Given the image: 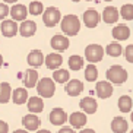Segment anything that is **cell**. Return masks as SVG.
<instances>
[{
    "mask_svg": "<svg viewBox=\"0 0 133 133\" xmlns=\"http://www.w3.org/2000/svg\"><path fill=\"white\" fill-rule=\"evenodd\" d=\"M81 29V21L76 15H66L62 19V31L69 37L76 35Z\"/></svg>",
    "mask_w": 133,
    "mask_h": 133,
    "instance_id": "obj_1",
    "label": "cell"
},
{
    "mask_svg": "<svg viewBox=\"0 0 133 133\" xmlns=\"http://www.w3.org/2000/svg\"><path fill=\"white\" fill-rule=\"evenodd\" d=\"M105 75H107V81L114 83V85H121V83H124L127 81V78H129V75L124 70V67L118 66V64L111 66L107 70Z\"/></svg>",
    "mask_w": 133,
    "mask_h": 133,
    "instance_id": "obj_2",
    "label": "cell"
},
{
    "mask_svg": "<svg viewBox=\"0 0 133 133\" xmlns=\"http://www.w3.org/2000/svg\"><path fill=\"white\" fill-rule=\"evenodd\" d=\"M37 92H38V95L41 98H51L56 92L54 79H51V78L39 79L38 85H37Z\"/></svg>",
    "mask_w": 133,
    "mask_h": 133,
    "instance_id": "obj_3",
    "label": "cell"
},
{
    "mask_svg": "<svg viewBox=\"0 0 133 133\" xmlns=\"http://www.w3.org/2000/svg\"><path fill=\"white\" fill-rule=\"evenodd\" d=\"M102 56H104V48L99 45V44H89L88 47L85 48V59L94 64L102 60Z\"/></svg>",
    "mask_w": 133,
    "mask_h": 133,
    "instance_id": "obj_4",
    "label": "cell"
},
{
    "mask_svg": "<svg viewBox=\"0 0 133 133\" xmlns=\"http://www.w3.org/2000/svg\"><path fill=\"white\" fill-rule=\"evenodd\" d=\"M60 18H62L60 10L57 8H53V6L47 8L45 10H44V13H43V22H44V25L48 26V28L56 26L57 22L60 21Z\"/></svg>",
    "mask_w": 133,
    "mask_h": 133,
    "instance_id": "obj_5",
    "label": "cell"
},
{
    "mask_svg": "<svg viewBox=\"0 0 133 133\" xmlns=\"http://www.w3.org/2000/svg\"><path fill=\"white\" fill-rule=\"evenodd\" d=\"M113 83L108 82V81H99V82H97V86H95V92H97V95L99 98H102V99H107V98H110L111 95H113Z\"/></svg>",
    "mask_w": 133,
    "mask_h": 133,
    "instance_id": "obj_6",
    "label": "cell"
},
{
    "mask_svg": "<svg viewBox=\"0 0 133 133\" xmlns=\"http://www.w3.org/2000/svg\"><path fill=\"white\" fill-rule=\"evenodd\" d=\"M48 118H50L51 121V124H54V126H63L64 123H66L67 120H69V117H67V114L66 111L63 108H53L50 111V116H48Z\"/></svg>",
    "mask_w": 133,
    "mask_h": 133,
    "instance_id": "obj_7",
    "label": "cell"
},
{
    "mask_svg": "<svg viewBox=\"0 0 133 133\" xmlns=\"http://www.w3.org/2000/svg\"><path fill=\"white\" fill-rule=\"evenodd\" d=\"M22 124H24V127L29 132H34V130H38L39 126H41V120H39V117L37 116V114H26L24 118H22Z\"/></svg>",
    "mask_w": 133,
    "mask_h": 133,
    "instance_id": "obj_8",
    "label": "cell"
},
{
    "mask_svg": "<svg viewBox=\"0 0 133 133\" xmlns=\"http://www.w3.org/2000/svg\"><path fill=\"white\" fill-rule=\"evenodd\" d=\"M86 121H88V118L83 111H75L69 116V123L72 124L73 129H82L86 124Z\"/></svg>",
    "mask_w": 133,
    "mask_h": 133,
    "instance_id": "obj_9",
    "label": "cell"
},
{
    "mask_svg": "<svg viewBox=\"0 0 133 133\" xmlns=\"http://www.w3.org/2000/svg\"><path fill=\"white\" fill-rule=\"evenodd\" d=\"M99 13L95 10V9H88L85 13H83V24L88 28H95L99 24Z\"/></svg>",
    "mask_w": 133,
    "mask_h": 133,
    "instance_id": "obj_10",
    "label": "cell"
},
{
    "mask_svg": "<svg viewBox=\"0 0 133 133\" xmlns=\"http://www.w3.org/2000/svg\"><path fill=\"white\" fill-rule=\"evenodd\" d=\"M64 91H66L67 95L76 97V95H79L83 91V83L81 82L79 79H70V81L66 83V86H64Z\"/></svg>",
    "mask_w": 133,
    "mask_h": 133,
    "instance_id": "obj_11",
    "label": "cell"
},
{
    "mask_svg": "<svg viewBox=\"0 0 133 133\" xmlns=\"http://www.w3.org/2000/svg\"><path fill=\"white\" fill-rule=\"evenodd\" d=\"M51 47L54 48L56 51H64L69 48V45H70V41H69V38L64 35H54L53 38H51L50 41Z\"/></svg>",
    "mask_w": 133,
    "mask_h": 133,
    "instance_id": "obj_12",
    "label": "cell"
},
{
    "mask_svg": "<svg viewBox=\"0 0 133 133\" xmlns=\"http://www.w3.org/2000/svg\"><path fill=\"white\" fill-rule=\"evenodd\" d=\"M18 32H19V26L16 24V21H10V19L3 21V24H2V34L4 37L10 38V37H15Z\"/></svg>",
    "mask_w": 133,
    "mask_h": 133,
    "instance_id": "obj_13",
    "label": "cell"
},
{
    "mask_svg": "<svg viewBox=\"0 0 133 133\" xmlns=\"http://www.w3.org/2000/svg\"><path fill=\"white\" fill-rule=\"evenodd\" d=\"M62 63H63V57L57 53H50V54L45 56V66L50 70H59Z\"/></svg>",
    "mask_w": 133,
    "mask_h": 133,
    "instance_id": "obj_14",
    "label": "cell"
},
{
    "mask_svg": "<svg viewBox=\"0 0 133 133\" xmlns=\"http://www.w3.org/2000/svg\"><path fill=\"white\" fill-rule=\"evenodd\" d=\"M26 107L29 110V113L32 114H38L44 110V101L41 97H31L26 102Z\"/></svg>",
    "mask_w": 133,
    "mask_h": 133,
    "instance_id": "obj_15",
    "label": "cell"
},
{
    "mask_svg": "<svg viewBox=\"0 0 133 133\" xmlns=\"http://www.w3.org/2000/svg\"><path fill=\"white\" fill-rule=\"evenodd\" d=\"M81 108L85 114H94L97 113V108H98V104L92 97H85L82 98V101H81Z\"/></svg>",
    "mask_w": 133,
    "mask_h": 133,
    "instance_id": "obj_16",
    "label": "cell"
},
{
    "mask_svg": "<svg viewBox=\"0 0 133 133\" xmlns=\"http://www.w3.org/2000/svg\"><path fill=\"white\" fill-rule=\"evenodd\" d=\"M26 60H28V64L31 67H39L44 63L45 59H44V54H43L41 50H32L31 53L28 54Z\"/></svg>",
    "mask_w": 133,
    "mask_h": 133,
    "instance_id": "obj_17",
    "label": "cell"
},
{
    "mask_svg": "<svg viewBox=\"0 0 133 133\" xmlns=\"http://www.w3.org/2000/svg\"><path fill=\"white\" fill-rule=\"evenodd\" d=\"M37 32V24L34 21H24L19 26V34L22 37H32Z\"/></svg>",
    "mask_w": 133,
    "mask_h": 133,
    "instance_id": "obj_18",
    "label": "cell"
},
{
    "mask_svg": "<svg viewBox=\"0 0 133 133\" xmlns=\"http://www.w3.org/2000/svg\"><path fill=\"white\" fill-rule=\"evenodd\" d=\"M129 129V123L123 117H114L111 121V130L114 133H126Z\"/></svg>",
    "mask_w": 133,
    "mask_h": 133,
    "instance_id": "obj_19",
    "label": "cell"
},
{
    "mask_svg": "<svg viewBox=\"0 0 133 133\" xmlns=\"http://www.w3.org/2000/svg\"><path fill=\"white\" fill-rule=\"evenodd\" d=\"M28 12H29V10L25 8L24 4H15V6H12V9H10V16L13 18V21H22V22H24L26 15H28Z\"/></svg>",
    "mask_w": 133,
    "mask_h": 133,
    "instance_id": "obj_20",
    "label": "cell"
},
{
    "mask_svg": "<svg viewBox=\"0 0 133 133\" xmlns=\"http://www.w3.org/2000/svg\"><path fill=\"white\" fill-rule=\"evenodd\" d=\"M113 37L118 41H124L130 37V28L127 25H117V26L113 28Z\"/></svg>",
    "mask_w": 133,
    "mask_h": 133,
    "instance_id": "obj_21",
    "label": "cell"
},
{
    "mask_svg": "<svg viewBox=\"0 0 133 133\" xmlns=\"http://www.w3.org/2000/svg\"><path fill=\"white\" fill-rule=\"evenodd\" d=\"M24 82L26 88H34L38 85V72L35 69H28L25 70V76H24Z\"/></svg>",
    "mask_w": 133,
    "mask_h": 133,
    "instance_id": "obj_22",
    "label": "cell"
},
{
    "mask_svg": "<svg viewBox=\"0 0 133 133\" xmlns=\"http://www.w3.org/2000/svg\"><path fill=\"white\" fill-rule=\"evenodd\" d=\"M102 19L105 24H116V21L118 19V10L114 6H107L102 12Z\"/></svg>",
    "mask_w": 133,
    "mask_h": 133,
    "instance_id": "obj_23",
    "label": "cell"
},
{
    "mask_svg": "<svg viewBox=\"0 0 133 133\" xmlns=\"http://www.w3.org/2000/svg\"><path fill=\"white\" fill-rule=\"evenodd\" d=\"M12 99H13L15 104H18V105H22V104L28 102V99H29V97H28V91L25 89V88H16V89H13Z\"/></svg>",
    "mask_w": 133,
    "mask_h": 133,
    "instance_id": "obj_24",
    "label": "cell"
},
{
    "mask_svg": "<svg viewBox=\"0 0 133 133\" xmlns=\"http://www.w3.org/2000/svg\"><path fill=\"white\" fill-rule=\"evenodd\" d=\"M12 94H13V91H12V88H10V85H9L8 82H2L0 83V104H6V102H9Z\"/></svg>",
    "mask_w": 133,
    "mask_h": 133,
    "instance_id": "obj_25",
    "label": "cell"
},
{
    "mask_svg": "<svg viewBox=\"0 0 133 133\" xmlns=\"http://www.w3.org/2000/svg\"><path fill=\"white\" fill-rule=\"evenodd\" d=\"M118 110H120L121 113H129V111H132V107H133V99L129 97V95H121L120 98H118Z\"/></svg>",
    "mask_w": 133,
    "mask_h": 133,
    "instance_id": "obj_26",
    "label": "cell"
},
{
    "mask_svg": "<svg viewBox=\"0 0 133 133\" xmlns=\"http://www.w3.org/2000/svg\"><path fill=\"white\" fill-rule=\"evenodd\" d=\"M53 79L57 83H67L70 81V73L66 69H59V70L53 72Z\"/></svg>",
    "mask_w": 133,
    "mask_h": 133,
    "instance_id": "obj_27",
    "label": "cell"
},
{
    "mask_svg": "<svg viewBox=\"0 0 133 133\" xmlns=\"http://www.w3.org/2000/svg\"><path fill=\"white\" fill-rule=\"evenodd\" d=\"M98 78V69L95 64H88L85 67V79L88 82H95Z\"/></svg>",
    "mask_w": 133,
    "mask_h": 133,
    "instance_id": "obj_28",
    "label": "cell"
},
{
    "mask_svg": "<svg viewBox=\"0 0 133 133\" xmlns=\"http://www.w3.org/2000/svg\"><path fill=\"white\" fill-rule=\"evenodd\" d=\"M83 67V59L81 56H70L69 57V69L70 70H81Z\"/></svg>",
    "mask_w": 133,
    "mask_h": 133,
    "instance_id": "obj_29",
    "label": "cell"
},
{
    "mask_svg": "<svg viewBox=\"0 0 133 133\" xmlns=\"http://www.w3.org/2000/svg\"><path fill=\"white\" fill-rule=\"evenodd\" d=\"M105 53L108 56H111V57H118L123 53V47L118 43H110L105 48Z\"/></svg>",
    "mask_w": 133,
    "mask_h": 133,
    "instance_id": "obj_30",
    "label": "cell"
},
{
    "mask_svg": "<svg viewBox=\"0 0 133 133\" xmlns=\"http://www.w3.org/2000/svg\"><path fill=\"white\" fill-rule=\"evenodd\" d=\"M29 13L31 15H34V16H37V15H41V13H44V6H43V3L41 2H38V0H34V2H31L29 3Z\"/></svg>",
    "mask_w": 133,
    "mask_h": 133,
    "instance_id": "obj_31",
    "label": "cell"
},
{
    "mask_svg": "<svg viewBox=\"0 0 133 133\" xmlns=\"http://www.w3.org/2000/svg\"><path fill=\"white\" fill-rule=\"evenodd\" d=\"M120 15L126 21H132L133 19V4H123L120 9Z\"/></svg>",
    "mask_w": 133,
    "mask_h": 133,
    "instance_id": "obj_32",
    "label": "cell"
},
{
    "mask_svg": "<svg viewBox=\"0 0 133 133\" xmlns=\"http://www.w3.org/2000/svg\"><path fill=\"white\" fill-rule=\"evenodd\" d=\"M124 57L126 60L129 63H133V44H130V45H127L124 50Z\"/></svg>",
    "mask_w": 133,
    "mask_h": 133,
    "instance_id": "obj_33",
    "label": "cell"
},
{
    "mask_svg": "<svg viewBox=\"0 0 133 133\" xmlns=\"http://www.w3.org/2000/svg\"><path fill=\"white\" fill-rule=\"evenodd\" d=\"M9 12H10V10H9V8H8V6H6L4 3H0V19H3V18H6Z\"/></svg>",
    "mask_w": 133,
    "mask_h": 133,
    "instance_id": "obj_34",
    "label": "cell"
},
{
    "mask_svg": "<svg viewBox=\"0 0 133 133\" xmlns=\"http://www.w3.org/2000/svg\"><path fill=\"white\" fill-rule=\"evenodd\" d=\"M9 132V126L6 121L0 120V133H8Z\"/></svg>",
    "mask_w": 133,
    "mask_h": 133,
    "instance_id": "obj_35",
    "label": "cell"
},
{
    "mask_svg": "<svg viewBox=\"0 0 133 133\" xmlns=\"http://www.w3.org/2000/svg\"><path fill=\"white\" fill-rule=\"evenodd\" d=\"M57 133H76V132L73 130V127H69V126H63V127H62V129H60Z\"/></svg>",
    "mask_w": 133,
    "mask_h": 133,
    "instance_id": "obj_36",
    "label": "cell"
},
{
    "mask_svg": "<svg viewBox=\"0 0 133 133\" xmlns=\"http://www.w3.org/2000/svg\"><path fill=\"white\" fill-rule=\"evenodd\" d=\"M81 133H97L94 129H83V130H81Z\"/></svg>",
    "mask_w": 133,
    "mask_h": 133,
    "instance_id": "obj_37",
    "label": "cell"
},
{
    "mask_svg": "<svg viewBox=\"0 0 133 133\" xmlns=\"http://www.w3.org/2000/svg\"><path fill=\"white\" fill-rule=\"evenodd\" d=\"M37 133H51V132L47 129H43V130H37Z\"/></svg>",
    "mask_w": 133,
    "mask_h": 133,
    "instance_id": "obj_38",
    "label": "cell"
},
{
    "mask_svg": "<svg viewBox=\"0 0 133 133\" xmlns=\"http://www.w3.org/2000/svg\"><path fill=\"white\" fill-rule=\"evenodd\" d=\"M13 133H29L28 130H22V129H19V130H15Z\"/></svg>",
    "mask_w": 133,
    "mask_h": 133,
    "instance_id": "obj_39",
    "label": "cell"
},
{
    "mask_svg": "<svg viewBox=\"0 0 133 133\" xmlns=\"http://www.w3.org/2000/svg\"><path fill=\"white\" fill-rule=\"evenodd\" d=\"M4 2H6V3H15L16 0H4Z\"/></svg>",
    "mask_w": 133,
    "mask_h": 133,
    "instance_id": "obj_40",
    "label": "cell"
},
{
    "mask_svg": "<svg viewBox=\"0 0 133 133\" xmlns=\"http://www.w3.org/2000/svg\"><path fill=\"white\" fill-rule=\"evenodd\" d=\"M2 64H3V57H2V54H0V67H2Z\"/></svg>",
    "mask_w": 133,
    "mask_h": 133,
    "instance_id": "obj_41",
    "label": "cell"
},
{
    "mask_svg": "<svg viewBox=\"0 0 133 133\" xmlns=\"http://www.w3.org/2000/svg\"><path fill=\"white\" fill-rule=\"evenodd\" d=\"M130 118H132V121H133V111H132V116H130Z\"/></svg>",
    "mask_w": 133,
    "mask_h": 133,
    "instance_id": "obj_42",
    "label": "cell"
},
{
    "mask_svg": "<svg viewBox=\"0 0 133 133\" xmlns=\"http://www.w3.org/2000/svg\"><path fill=\"white\" fill-rule=\"evenodd\" d=\"M105 2H111V0H105Z\"/></svg>",
    "mask_w": 133,
    "mask_h": 133,
    "instance_id": "obj_43",
    "label": "cell"
},
{
    "mask_svg": "<svg viewBox=\"0 0 133 133\" xmlns=\"http://www.w3.org/2000/svg\"><path fill=\"white\" fill-rule=\"evenodd\" d=\"M73 2H79V0H73Z\"/></svg>",
    "mask_w": 133,
    "mask_h": 133,
    "instance_id": "obj_44",
    "label": "cell"
},
{
    "mask_svg": "<svg viewBox=\"0 0 133 133\" xmlns=\"http://www.w3.org/2000/svg\"><path fill=\"white\" fill-rule=\"evenodd\" d=\"M130 133H133V130H132V132H130Z\"/></svg>",
    "mask_w": 133,
    "mask_h": 133,
    "instance_id": "obj_45",
    "label": "cell"
}]
</instances>
